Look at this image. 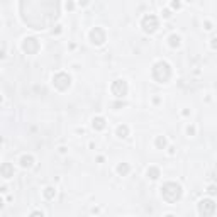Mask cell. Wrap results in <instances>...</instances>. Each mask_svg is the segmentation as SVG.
Returning a JSON list of instances; mask_svg holds the SVG:
<instances>
[{
  "label": "cell",
  "instance_id": "5",
  "mask_svg": "<svg viewBox=\"0 0 217 217\" xmlns=\"http://www.w3.org/2000/svg\"><path fill=\"white\" fill-rule=\"evenodd\" d=\"M93 122H97V127H102V126H103V120H102V119H97V120H93Z\"/></svg>",
  "mask_w": 217,
  "mask_h": 217
},
{
  "label": "cell",
  "instance_id": "8",
  "mask_svg": "<svg viewBox=\"0 0 217 217\" xmlns=\"http://www.w3.org/2000/svg\"><path fill=\"white\" fill-rule=\"evenodd\" d=\"M53 188H48V192H46V197H53Z\"/></svg>",
  "mask_w": 217,
  "mask_h": 217
},
{
  "label": "cell",
  "instance_id": "6",
  "mask_svg": "<svg viewBox=\"0 0 217 217\" xmlns=\"http://www.w3.org/2000/svg\"><path fill=\"white\" fill-rule=\"evenodd\" d=\"M127 132V127H119V134H126Z\"/></svg>",
  "mask_w": 217,
  "mask_h": 217
},
{
  "label": "cell",
  "instance_id": "2",
  "mask_svg": "<svg viewBox=\"0 0 217 217\" xmlns=\"http://www.w3.org/2000/svg\"><path fill=\"white\" fill-rule=\"evenodd\" d=\"M214 210H216V205H214L212 200H202L200 205H199V212L204 214V216H210V214H214Z\"/></svg>",
  "mask_w": 217,
  "mask_h": 217
},
{
  "label": "cell",
  "instance_id": "7",
  "mask_svg": "<svg viewBox=\"0 0 217 217\" xmlns=\"http://www.w3.org/2000/svg\"><path fill=\"white\" fill-rule=\"evenodd\" d=\"M119 171H120V173H126V171H127V166H119Z\"/></svg>",
  "mask_w": 217,
  "mask_h": 217
},
{
  "label": "cell",
  "instance_id": "4",
  "mask_svg": "<svg viewBox=\"0 0 217 217\" xmlns=\"http://www.w3.org/2000/svg\"><path fill=\"white\" fill-rule=\"evenodd\" d=\"M148 173H151V175H153L151 178H158V170H156V168H151V170H149Z\"/></svg>",
  "mask_w": 217,
  "mask_h": 217
},
{
  "label": "cell",
  "instance_id": "1",
  "mask_svg": "<svg viewBox=\"0 0 217 217\" xmlns=\"http://www.w3.org/2000/svg\"><path fill=\"white\" fill-rule=\"evenodd\" d=\"M161 195H163V199H165L166 202H177L180 199V195H181V188H180V185L177 183H166L165 187L161 188Z\"/></svg>",
  "mask_w": 217,
  "mask_h": 217
},
{
  "label": "cell",
  "instance_id": "3",
  "mask_svg": "<svg viewBox=\"0 0 217 217\" xmlns=\"http://www.w3.org/2000/svg\"><path fill=\"white\" fill-rule=\"evenodd\" d=\"M112 90H114V93L117 95V97H120V95H124V93H126V83L119 80V81H115V83H114Z\"/></svg>",
  "mask_w": 217,
  "mask_h": 217
}]
</instances>
